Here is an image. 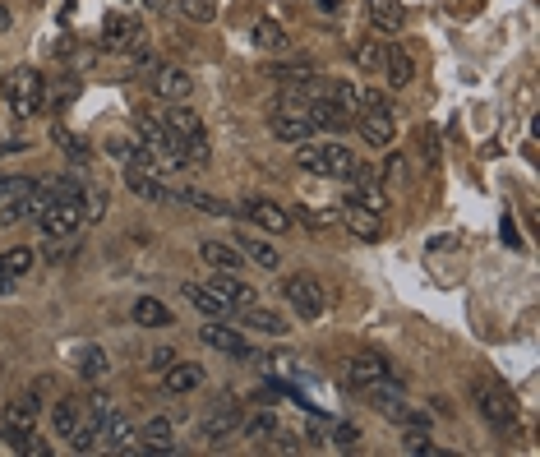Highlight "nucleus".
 Returning <instances> with one entry per match:
<instances>
[{
	"label": "nucleus",
	"mask_w": 540,
	"mask_h": 457,
	"mask_svg": "<svg viewBox=\"0 0 540 457\" xmlns=\"http://www.w3.org/2000/svg\"><path fill=\"white\" fill-rule=\"evenodd\" d=\"M402 448H407L411 457H439V448L430 444V434L420 430V425H411V430L402 434Z\"/></svg>",
	"instance_id": "38"
},
{
	"label": "nucleus",
	"mask_w": 540,
	"mask_h": 457,
	"mask_svg": "<svg viewBox=\"0 0 540 457\" xmlns=\"http://www.w3.org/2000/svg\"><path fill=\"white\" fill-rule=\"evenodd\" d=\"M384 379H393V365H388L384 356H374V351H360V356L347 361V384L360 388V393L374 384H384Z\"/></svg>",
	"instance_id": "12"
},
{
	"label": "nucleus",
	"mask_w": 540,
	"mask_h": 457,
	"mask_svg": "<svg viewBox=\"0 0 540 457\" xmlns=\"http://www.w3.org/2000/svg\"><path fill=\"white\" fill-rule=\"evenodd\" d=\"M134 130H139V144L148 157H162L167 167H185V144L171 134L167 116H153V111H134Z\"/></svg>",
	"instance_id": "4"
},
{
	"label": "nucleus",
	"mask_w": 540,
	"mask_h": 457,
	"mask_svg": "<svg viewBox=\"0 0 540 457\" xmlns=\"http://www.w3.org/2000/svg\"><path fill=\"white\" fill-rule=\"evenodd\" d=\"M268 130H273L277 144H305V139H314L310 102L287 88V93L273 102V111H268Z\"/></svg>",
	"instance_id": "1"
},
{
	"label": "nucleus",
	"mask_w": 540,
	"mask_h": 457,
	"mask_svg": "<svg viewBox=\"0 0 540 457\" xmlns=\"http://www.w3.org/2000/svg\"><path fill=\"white\" fill-rule=\"evenodd\" d=\"M51 139H56V144L74 157V162H88V157H93V148H88V144H84V139H79V134H74V130H65V125H56V130H51Z\"/></svg>",
	"instance_id": "37"
},
{
	"label": "nucleus",
	"mask_w": 540,
	"mask_h": 457,
	"mask_svg": "<svg viewBox=\"0 0 540 457\" xmlns=\"http://www.w3.org/2000/svg\"><path fill=\"white\" fill-rule=\"evenodd\" d=\"M37 227L47 231L51 241H65V236H79V227H88V222H84V208H79V194H65V199H51V204L42 208V217H37Z\"/></svg>",
	"instance_id": "7"
},
{
	"label": "nucleus",
	"mask_w": 540,
	"mask_h": 457,
	"mask_svg": "<svg viewBox=\"0 0 540 457\" xmlns=\"http://www.w3.org/2000/svg\"><path fill=\"white\" fill-rule=\"evenodd\" d=\"M171 448H176V425L167 416H153L139 430V453H171Z\"/></svg>",
	"instance_id": "21"
},
{
	"label": "nucleus",
	"mask_w": 540,
	"mask_h": 457,
	"mask_svg": "<svg viewBox=\"0 0 540 457\" xmlns=\"http://www.w3.org/2000/svg\"><path fill=\"white\" fill-rule=\"evenodd\" d=\"M245 328H254V333H264V337H282L287 333V319L273 310H259V305H245Z\"/></svg>",
	"instance_id": "33"
},
{
	"label": "nucleus",
	"mask_w": 540,
	"mask_h": 457,
	"mask_svg": "<svg viewBox=\"0 0 540 457\" xmlns=\"http://www.w3.org/2000/svg\"><path fill=\"white\" fill-rule=\"evenodd\" d=\"M342 222H347V231L351 236H360V241H379V231H384L379 213H370V208H360V204L342 208Z\"/></svg>",
	"instance_id": "25"
},
{
	"label": "nucleus",
	"mask_w": 540,
	"mask_h": 457,
	"mask_svg": "<svg viewBox=\"0 0 540 457\" xmlns=\"http://www.w3.org/2000/svg\"><path fill=\"white\" fill-rule=\"evenodd\" d=\"M167 125H171V134H176L180 144H185V167H208V162H213V148H208V130H204V121H199L190 107L171 102Z\"/></svg>",
	"instance_id": "5"
},
{
	"label": "nucleus",
	"mask_w": 540,
	"mask_h": 457,
	"mask_svg": "<svg viewBox=\"0 0 540 457\" xmlns=\"http://www.w3.org/2000/svg\"><path fill=\"white\" fill-rule=\"evenodd\" d=\"M37 416H42V402H37V393H19L14 402H5V416H0V425H5V434H28V430H37Z\"/></svg>",
	"instance_id": "16"
},
{
	"label": "nucleus",
	"mask_w": 540,
	"mask_h": 457,
	"mask_svg": "<svg viewBox=\"0 0 540 457\" xmlns=\"http://www.w3.org/2000/svg\"><path fill=\"white\" fill-rule=\"evenodd\" d=\"M130 314H134V324L139 328H167L171 324V310L162 301H153V296H139Z\"/></svg>",
	"instance_id": "30"
},
{
	"label": "nucleus",
	"mask_w": 540,
	"mask_h": 457,
	"mask_svg": "<svg viewBox=\"0 0 540 457\" xmlns=\"http://www.w3.org/2000/svg\"><path fill=\"white\" fill-rule=\"evenodd\" d=\"M356 65H360L365 74L384 70V47H374V42H360V47H356Z\"/></svg>",
	"instance_id": "41"
},
{
	"label": "nucleus",
	"mask_w": 540,
	"mask_h": 457,
	"mask_svg": "<svg viewBox=\"0 0 540 457\" xmlns=\"http://www.w3.org/2000/svg\"><path fill=\"white\" fill-rule=\"evenodd\" d=\"M328 434H333V448H342V453H356V448H360V430H356V425H328Z\"/></svg>",
	"instance_id": "42"
},
{
	"label": "nucleus",
	"mask_w": 540,
	"mask_h": 457,
	"mask_svg": "<svg viewBox=\"0 0 540 457\" xmlns=\"http://www.w3.org/2000/svg\"><path fill=\"white\" fill-rule=\"evenodd\" d=\"M296 167L310 171V176H324V181H342V176L356 167V153H351L347 144H333V139H328V144H310V139H305V144L296 148Z\"/></svg>",
	"instance_id": "3"
},
{
	"label": "nucleus",
	"mask_w": 540,
	"mask_h": 457,
	"mask_svg": "<svg viewBox=\"0 0 540 457\" xmlns=\"http://www.w3.org/2000/svg\"><path fill=\"white\" fill-rule=\"evenodd\" d=\"M79 421H84V402H79V397H60L56 411H51V425H56L60 439H70V434L79 430Z\"/></svg>",
	"instance_id": "28"
},
{
	"label": "nucleus",
	"mask_w": 540,
	"mask_h": 457,
	"mask_svg": "<svg viewBox=\"0 0 540 457\" xmlns=\"http://www.w3.org/2000/svg\"><path fill=\"white\" fill-rule=\"evenodd\" d=\"M319 5H324V10H337V5H342V0H319Z\"/></svg>",
	"instance_id": "49"
},
{
	"label": "nucleus",
	"mask_w": 540,
	"mask_h": 457,
	"mask_svg": "<svg viewBox=\"0 0 540 457\" xmlns=\"http://www.w3.org/2000/svg\"><path fill=\"white\" fill-rule=\"evenodd\" d=\"M471 402H476V411L494 425V430H508V425L517 421V397L508 384H476L471 388Z\"/></svg>",
	"instance_id": "6"
},
{
	"label": "nucleus",
	"mask_w": 540,
	"mask_h": 457,
	"mask_svg": "<svg viewBox=\"0 0 540 457\" xmlns=\"http://www.w3.org/2000/svg\"><path fill=\"white\" fill-rule=\"evenodd\" d=\"M153 93L167 97V102H185L194 93V79L185 70H176V65H162V70H153Z\"/></svg>",
	"instance_id": "18"
},
{
	"label": "nucleus",
	"mask_w": 540,
	"mask_h": 457,
	"mask_svg": "<svg viewBox=\"0 0 540 457\" xmlns=\"http://www.w3.org/2000/svg\"><path fill=\"white\" fill-rule=\"evenodd\" d=\"M351 125L360 130V144L379 148V153H384V148L393 144V134H397L393 111H356V121H351Z\"/></svg>",
	"instance_id": "15"
},
{
	"label": "nucleus",
	"mask_w": 540,
	"mask_h": 457,
	"mask_svg": "<svg viewBox=\"0 0 540 457\" xmlns=\"http://www.w3.org/2000/svg\"><path fill=\"white\" fill-rule=\"evenodd\" d=\"M199 337H204V347L222 351V356H250V342H245V333H240V328H227L222 319H208Z\"/></svg>",
	"instance_id": "17"
},
{
	"label": "nucleus",
	"mask_w": 540,
	"mask_h": 457,
	"mask_svg": "<svg viewBox=\"0 0 540 457\" xmlns=\"http://www.w3.org/2000/svg\"><path fill=\"white\" fill-rule=\"evenodd\" d=\"M254 47H259V51H282V47H287L282 24H277V19H259V24H254Z\"/></svg>",
	"instance_id": "36"
},
{
	"label": "nucleus",
	"mask_w": 540,
	"mask_h": 457,
	"mask_svg": "<svg viewBox=\"0 0 540 457\" xmlns=\"http://www.w3.org/2000/svg\"><path fill=\"white\" fill-rule=\"evenodd\" d=\"M240 217H250V227L268 231V236H282V231H291V222H296V217H291L287 208H277L273 199H250V204H240Z\"/></svg>",
	"instance_id": "13"
},
{
	"label": "nucleus",
	"mask_w": 540,
	"mask_h": 457,
	"mask_svg": "<svg viewBox=\"0 0 540 457\" xmlns=\"http://www.w3.org/2000/svg\"><path fill=\"white\" fill-rule=\"evenodd\" d=\"M167 199H180V204L204 208V213H217V217H227V213H231V208L222 204V199H213V194H204V190H185V185H171Z\"/></svg>",
	"instance_id": "34"
},
{
	"label": "nucleus",
	"mask_w": 540,
	"mask_h": 457,
	"mask_svg": "<svg viewBox=\"0 0 540 457\" xmlns=\"http://www.w3.org/2000/svg\"><path fill=\"white\" fill-rule=\"evenodd\" d=\"M384 79L393 88H407L411 79H416V61H411L407 47H388L384 51Z\"/></svg>",
	"instance_id": "26"
},
{
	"label": "nucleus",
	"mask_w": 540,
	"mask_h": 457,
	"mask_svg": "<svg viewBox=\"0 0 540 457\" xmlns=\"http://www.w3.org/2000/svg\"><path fill=\"white\" fill-rule=\"evenodd\" d=\"M74 370H79L84 384H97V379H107L111 374V361H107V351L102 347H84L79 356H74Z\"/></svg>",
	"instance_id": "27"
},
{
	"label": "nucleus",
	"mask_w": 540,
	"mask_h": 457,
	"mask_svg": "<svg viewBox=\"0 0 540 457\" xmlns=\"http://www.w3.org/2000/svg\"><path fill=\"white\" fill-rule=\"evenodd\" d=\"M208 287L222 296V301L231 305V310H245V305H254V287H245L236 273H213V282Z\"/></svg>",
	"instance_id": "23"
},
{
	"label": "nucleus",
	"mask_w": 540,
	"mask_h": 457,
	"mask_svg": "<svg viewBox=\"0 0 540 457\" xmlns=\"http://www.w3.org/2000/svg\"><path fill=\"white\" fill-rule=\"evenodd\" d=\"M240 434H245L250 444L277 439V416H273V411H254V416H240Z\"/></svg>",
	"instance_id": "31"
},
{
	"label": "nucleus",
	"mask_w": 540,
	"mask_h": 457,
	"mask_svg": "<svg viewBox=\"0 0 540 457\" xmlns=\"http://www.w3.org/2000/svg\"><path fill=\"white\" fill-rule=\"evenodd\" d=\"M180 10H185V19H194V24H213L217 0H180Z\"/></svg>",
	"instance_id": "40"
},
{
	"label": "nucleus",
	"mask_w": 540,
	"mask_h": 457,
	"mask_svg": "<svg viewBox=\"0 0 540 457\" xmlns=\"http://www.w3.org/2000/svg\"><path fill=\"white\" fill-rule=\"evenodd\" d=\"M370 19H374V28L397 33V28L407 24V10H402V0H370Z\"/></svg>",
	"instance_id": "29"
},
{
	"label": "nucleus",
	"mask_w": 540,
	"mask_h": 457,
	"mask_svg": "<svg viewBox=\"0 0 540 457\" xmlns=\"http://www.w3.org/2000/svg\"><path fill=\"white\" fill-rule=\"evenodd\" d=\"M0 379H5V365H0Z\"/></svg>",
	"instance_id": "50"
},
{
	"label": "nucleus",
	"mask_w": 540,
	"mask_h": 457,
	"mask_svg": "<svg viewBox=\"0 0 540 457\" xmlns=\"http://www.w3.org/2000/svg\"><path fill=\"white\" fill-rule=\"evenodd\" d=\"M37 181H28V176H0V199H19V194H28Z\"/></svg>",
	"instance_id": "43"
},
{
	"label": "nucleus",
	"mask_w": 540,
	"mask_h": 457,
	"mask_svg": "<svg viewBox=\"0 0 540 457\" xmlns=\"http://www.w3.org/2000/svg\"><path fill=\"white\" fill-rule=\"evenodd\" d=\"M0 93H5L14 116H37V111H47V79H42V70H33V65H14V70H5Z\"/></svg>",
	"instance_id": "2"
},
{
	"label": "nucleus",
	"mask_w": 540,
	"mask_h": 457,
	"mask_svg": "<svg viewBox=\"0 0 540 457\" xmlns=\"http://www.w3.org/2000/svg\"><path fill=\"white\" fill-rule=\"evenodd\" d=\"M14 287H19V277H14V273H10V268L0 264V296H10V291H14Z\"/></svg>",
	"instance_id": "46"
},
{
	"label": "nucleus",
	"mask_w": 540,
	"mask_h": 457,
	"mask_svg": "<svg viewBox=\"0 0 540 457\" xmlns=\"http://www.w3.org/2000/svg\"><path fill=\"white\" fill-rule=\"evenodd\" d=\"M162 384H167V393H194V388L204 384V365L171 361L167 370H162Z\"/></svg>",
	"instance_id": "22"
},
{
	"label": "nucleus",
	"mask_w": 540,
	"mask_h": 457,
	"mask_svg": "<svg viewBox=\"0 0 540 457\" xmlns=\"http://www.w3.org/2000/svg\"><path fill=\"white\" fill-rule=\"evenodd\" d=\"M240 416L245 411L236 402H217V411H208L204 421H199V439L204 444H227L231 434H240Z\"/></svg>",
	"instance_id": "11"
},
{
	"label": "nucleus",
	"mask_w": 540,
	"mask_h": 457,
	"mask_svg": "<svg viewBox=\"0 0 540 457\" xmlns=\"http://www.w3.org/2000/svg\"><path fill=\"white\" fill-rule=\"evenodd\" d=\"M102 51H130V56H139L144 51V24L125 10H111L102 19Z\"/></svg>",
	"instance_id": "10"
},
{
	"label": "nucleus",
	"mask_w": 540,
	"mask_h": 457,
	"mask_svg": "<svg viewBox=\"0 0 540 457\" xmlns=\"http://www.w3.org/2000/svg\"><path fill=\"white\" fill-rule=\"evenodd\" d=\"M282 296H287V305L300 314V319H319V314H324V305H328L324 282H319V277H310V273H291L287 282H282Z\"/></svg>",
	"instance_id": "9"
},
{
	"label": "nucleus",
	"mask_w": 540,
	"mask_h": 457,
	"mask_svg": "<svg viewBox=\"0 0 540 457\" xmlns=\"http://www.w3.org/2000/svg\"><path fill=\"white\" fill-rule=\"evenodd\" d=\"M33 5H37V0H33Z\"/></svg>",
	"instance_id": "51"
},
{
	"label": "nucleus",
	"mask_w": 540,
	"mask_h": 457,
	"mask_svg": "<svg viewBox=\"0 0 540 457\" xmlns=\"http://www.w3.org/2000/svg\"><path fill=\"white\" fill-rule=\"evenodd\" d=\"M10 444L19 448V453H33V457H47V453H51L42 439H33V430H28V434H10Z\"/></svg>",
	"instance_id": "45"
},
{
	"label": "nucleus",
	"mask_w": 540,
	"mask_h": 457,
	"mask_svg": "<svg viewBox=\"0 0 540 457\" xmlns=\"http://www.w3.org/2000/svg\"><path fill=\"white\" fill-rule=\"evenodd\" d=\"M125 185H130V194H139V199H167V190L171 185L162 181V171H157V162L139 148V153H130L125 157Z\"/></svg>",
	"instance_id": "8"
},
{
	"label": "nucleus",
	"mask_w": 540,
	"mask_h": 457,
	"mask_svg": "<svg viewBox=\"0 0 540 457\" xmlns=\"http://www.w3.org/2000/svg\"><path fill=\"white\" fill-rule=\"evenodd\" d=\"M5 28H10V10H0V33H5Z\"/></svg>",
	"instance_id": "48"
},
{
	"label": "nucleus",
	"mask_w": 540,
	"mask_h": 457,
	"mask_svg": "<svg viewBox=\"0 0 540 457\" xmlns=\"http://www.w3.org/2000/svg\"><path fill=\"white\" fill-rule=\"evenodd\" d=\"M0 264L10 268V273H14V277H24V273H28V268H33V264H37V250H28V245H19V250H10V254H0Z\"/></svg>",
	"instance_id": "39"
},
{
	"label": "nucleus",
	"mask_w": 540,
	"mask_h": 457,
	"mask_svg": "<svg viewBox=\"0 0 540 457\" xmlns=\"http://www.w3.org/2000/svg\"><path fill=\"white\" fill-rule=\"evenodd\" d=\"M199 259H204L213 273H240V268H245V254L227 241H204L199 245Z\"/></svg>",
	"instance_id": "19"
},
{
	"label": "nucleus",
	"mask_w": 540,
	"mask_h": 457,
	"mask_svg": "<svg viewBox=\"0 0 540 457\" xmlns=\"http://www.w3.org/2000/svg\"><path fill=\"white\" fill-rule=\"evenodd\" d=\"M97 448H107V453H139V430H134L130 416L111 411L107 421H102V439H97Z\"/></svg>",
	"instance_id": "14"
},
{
	"label": "nucleus",
	"mask_w": 540,
	"mask_h": 457,
	"mask_svg": "<svg viewBox=\"0 0 540 457\" xmlns=\"http://www.w3.org/2000/svg\"><path fill=\"white\" fill-rule=\"evenodd\" d=\"M240 254H245V259H250V264L268 268V273H273V268L282 264V254H277V250H273V245H268V241H259V236H250V231H245V236H240Z\"/></svg>",
	"instance_id": "32"
},
{
	"label": "nucleus",
	"mask_w": 540,
	"mask_h": 457,
	"mask_svg": "<svg viewBox=\"0 0 540 457\" xmlns=\"http://www.w3.org/2000/svg\"><path fill=\"white\" fill-rule=\"evenodd\" d=\"M185 301L204 314V319H227V314H231V305L222 301V296H217L208 282H185Z\"/></svg>",
	"instance_id": "20"
},
{
	"label": "nucleus",
	"mask_w": 540,
	"mask_h": 457,
	"mask_svg": "<svg viewBox=\"0 0 540 457\" xmlns=\"http://www.w3.org/2000/svg\"><path fill=\"white\" fill-rule=\"evenodd\" d=\"M402 181H407V162H402L397 153H388L384 157V181L379 185H402Z\"/></svg>",
	"instance_id": "44"
},
{
	"label": "nucleus",
	"mask_w": 540,
	"mask_h": 457,
	"mask_svg": "<svg viewBox=\"0 0 540 457\" xmlns=\"http://www.w3.org/2000/svg\"><path fill=\"white\" fill-rule=\"evenodd\" d=\"M79 208H84V222H102V213H107V190L93 181H84V190H79Z\"/></svg>",
	"instance_id": "35"
},
{
	"label": "nucleus",
	"mask_w": 540,
	"mask_h": 457,
	"mask_svg": "<svg viewBox=\"0 0 540 457\" xmlns=\"http://www.w3.org/2000/svg\"><path fill=\"white\" fill-rule=\"evenodd\" d=\"M176 361V351L171 347H162V351H153V370H167V365Z\"/></svg>",
	"instance_id": "47"
},
{
	"label": "nucleus",
	"mask_w": 540,
	"mask_h": 457,
	"mask_svg": "<svg viewBox=\"0 0 540 457\" xmlns=\"http://www.w3.org/2000/svg\"><path fill=\"white\" fill-rule=\"evenodd\" d=\"M324 97H328V107H333L337 116L356 121V111H360V88L351 84V79H333V84L324 88Z\"/></svg>",
	"instance_id": "24"
}]
</instances>
